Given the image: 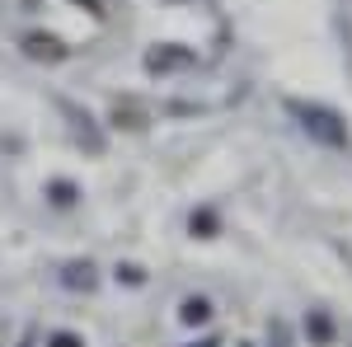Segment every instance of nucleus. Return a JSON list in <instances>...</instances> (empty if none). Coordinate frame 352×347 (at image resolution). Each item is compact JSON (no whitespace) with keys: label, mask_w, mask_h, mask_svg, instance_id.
<instances>
[{"label":"nucleus","mask_w":352,"mask_h":347,"mask_svg":"<svg viewBox=\"0 0 352 347\" xmlns=\"http://www.w3.org/2000/svg\"><path fill=\"white\" fill-rule=\"evenodd\" d=\"M292 117L305 127V136H315V141H324V146H343V141H348V127H343V117H338L333 108L292 104Z\"/></svg>","instance_id":"1"},{"label":"nucleus","mask_w":352,"mask_h":347,"mask_svg":"<svg viewBox=\"0 0 352 347\" xmlns=\"http://www.w3.org/2000/svg\"><path fill=\"white\" fill-rule=\"evenodd\" d=\"M179 320H184V324H207V320H212V300H202V295H192V300H184Z\"/></svg>","instance_id":"2"},{"label":"nucleus","mask_w":352,"mask_h":347,"mask_svg":"<svg viewBox=\"0 0 352 347\" xmlns=\"http://www.w3.org/2000/svg\"><path fill=\"white\" fill-rule=\"evenodd\" d=\"M47 347H85V343L76 338V333H52V338H47Z\"/></svg>","instance_id":"3"},{"label":"nucleus","mask_w":352,"mask_h":347,"mask_svg":"<svg viewBox=\"0 0 352 347\" xmlns=\"http://www.w3.org/2000/svg\"><path fill=\"white\" fill-rule=\"evenodd\" d=\"M192 347H221V343H217V338H202V343H192Z\"/></svg>","instance_id":"4"}]
</instances>
